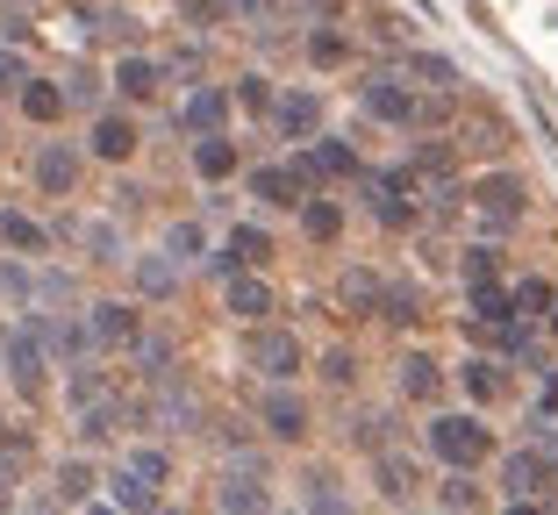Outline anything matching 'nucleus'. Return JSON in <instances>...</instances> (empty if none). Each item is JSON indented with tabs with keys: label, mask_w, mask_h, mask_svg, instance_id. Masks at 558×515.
Segmentation results:
<instances>
[{
	"label": "nucleus",
	"mask_w": 558,
	"mask_h": 515,
	"mask_svg": "<svg viewBox=\"0 0 558 515\" xmlns=\"http://www.w3.org/2000/svg\"><path fill=\"white\" fill-rule=\"evenodd\" d=\"M551 301H558V294H551V280H537V272H530V280H515V286H509V316L530 330V322L551 316Z\"/></svg>",
	"instance_id": "nucleus-31"
},
{
	"label": "nucleus",
	"mask_w": 558,
	"mask_h": 515,
	"mask_svg": "<svg viewBox=\"0 0 558 515\" xmlns=\"http://www.w3.org/2000/svg\"><path fill=\"white\" fill-rule=\"evenodd\" d=\"M294 158L308 165V180H315V186H323V180H365V172H359V150H351L344 136H308Z\"/></svg>",
	"instance_id": "nucleus-16"
},
{
	"label": "nucleus",
	"mask_w": 558,
	"mask_h": 515,
	"mask_svg": "<svg viewBox=\"0 0 558 515\" xmlns=\"http://www.w3.org/2000/svg\"><path fill=\"white\" fill-rule=\"evenodd\" d=\"M0 508H8V473H0Z\"/></svg>",
	"instance_id": "nucleus-53"
},
{
	"label": "nucleus",
	"mask_w": 558,
	"mask_h": 515,
	"mask_svg": "<svg viewBox=\"0 0 558 515\" xmlns=\"http://www.w3.org/2000/svg\"><path fill=\"white\" fill-rule=\"evenodd\" d=\"M150 515H180V508H165V501H158V508H150Z\"/></svg>",
	"instance_id": "nucleus-54"
},
{
	"label": "nucleus",
	"mask_w": 558,
	"mask_h": 515,
	"mask_svg": "<svg viewBox=\"0 0 558 515\" xmlns=\"http://www.w3.org/2000/svg\"><path fill=\"white\" fill-rule=\"evenodd\" d=\"M222 308H230L236 322H272L279 316V294H272L265 272H230V280H222Z\"/></svg>",
	"instance_id": "nucleus-12"
},
{
	"label": "nucleus",
	"mask_w": 558,
	"mask_h": 515,
	"mask_svg": "<svg viewBox=\"0 0 558 515\" xmlns=\"http://www.w3.org/2000/svg\"><path fill=\"white\" fill-rule=\"evenodd\" d=\"M323 380H329V387H351V380H359V351H351V344L323 351Z\"/></svg>",
	"instance_id": "nucleus-44"
},
{
	"label": "nucleus",
	"mask_w": 558,
	"mask_h": 515,
	"mask_svg": "<svg viewBox=\"0 0 558 515\" xmlns=\"http://www.w3.org/2000/svg\"><path fill=\"white\" fill-rule=\"evenodd\" d=\"M459 387H465V401H473V408H487V401H501L509 394V366H501V358H465L459 366Z\"/></svg>",
	"instance_id": "nucleus-20"
},
{
	"label": "nucleus",
	"mask_w": 558,
	"mask_h": 515,
	"mask_svg": "<svg viewBox=\"0 0 558 515\" xmlns=\"http://www.w3.org/2000/svg\"><path fill=\"white\" fill-rule=\"evenodd\" d=\"M301 508H308V515H359V508H351V494H344V480L323 473V466L301 480Z\"/></svg>",
	"instance_id": "nucleus-25"
},
{
	"label": "nucleus",
	"mask_w": 558,
	"mask_h": 515,
	"mask_svg": "<svg viewBox=\"0 0 558 515\" xmlns=\"http://www.w3.org/2000/svg\"><path fill=\"white\" fill-rule=\"evenodd\" d=\"M251 200H265V208H301L308 194H323V186L308 180V165L301 158H279V165H251Z\"/></svg>",
	"instance_id": "nucleus-6"
},
{
	"label": "nucleus",
	"mask_w": 558,
	"mask_h": 515,
	"mask_svg": "<svg viewBox=\"0 0 558 515\" xmlns=\"http://www.w3.org/2000/svg\"><path fill=\"white\" fill-rule=\"evenodd\" d=\"M108 501H116V508L122 515H150V508H158V487H150V480H136V473L130 466H116V480H108Z\"/></svg>",
	"instance_id": "nucleus-33"
},
{
	"label": "nucleus",
	"mask_w": 558,
	"mask_h": 515,
	"mask_svg": "<svg viewBox=\"0 0 558 515\" xmlns=\"http://www.w3.org/2000/svg\"><path fill=\"white\" fill-rule=\"evenodd\" d=\"M373 480H379V494H387V501H409L415 487H423V480H415V466L401 458L395 444H387V451H373Z\"/></svg>",
	"instance_id": "nucleus-30"
},
{
	"label": "nucleus",
	"mask_w": 558,
	"mask_h": 515,
	"mask_svg": "<svg viewBox=\"0 0 558 515\" xmlns=\"http://www.w3.org/2000/svg\"><path fill=\"white\" fill-rule=\"evenodd\" d=\"M451 100L459 94H423V86H409L401 72H365L359 79V108L373 122H387V130H437V122L451 115Z\"/></svg>",
	"instance_id": "nucleus-1"
},
{
	"label": "nucleus",
	"mask_w": 558,
	"mask_h": 515,
	"mask_svg": "<svg viewBox=\"0 0 558 515\" xmlns=\"http://www.w3.org/2000/svg\"><path fill=\"white\" fill-rule=\"evenodd\" d=\"M294 216H301V236H308V244H337V236H344V208L329 194H308Z\"/></svg>",
	"instance_id": "nucleus-27"
},
{
	"label": "nucleus",
	"mask_w": 558,
	"mask_h": 515,
	"mask_svg": "<svg viewBox=\"0 0 558 515\" xmlns=\"http://www.w3.org/2000/svg\"><path fill=\"white\" fill-rule=\"evenodd\" d=\"M258 430L272 437V444H301V437H308V401H301L294 387H265V401H258Z\"/></svg>",
	"instance_id": "nucleus-9"
},
{
	"label": "nucleus",
	"mask_w": 558,
	"mask_h": 515,
	"mask_svg": "<svg viewBox=\"0 0 558 515\" xmlns=\"http://www.w3.org/2000/svg\"><path fill=\"white\" fill-rule=\"evenodd\" d=\"M165 258H172V266H201V258H208V230H201V222H172V230H165Z\"/></svg>",
	"instance_id": "nucleus-34"
},
{
	"label": "nucleus",
	"mask_w": 558,
	"mask_h": 515,
	"mask_svg": "<svg viewBox=\"0 0 558 515\" xmlns=\"http://www.w3.org/2000/svg\"><path fill=\"white\" fill-rule=\"evenodd\" d=\"M180 22L186 29H215V22H230V0H180Z\"/></svg>",
	"instance_id": "nucleus-43"
},
{
	"label": "nucleus",
	"mask_w": 558,
	"mask_h": 515,
	"mask_svg": "<svg viewBox=\"0 0 558 515\" xmlns=\"http://www.w3.org/2000/svg\"><path fill=\"white\" fill-rule=\"evenodd\" d=\"M130 280H136V294H144V301H172V294H180V266H172L165 250L130 258Z\"/></svg>",
	"instance_id": "nucleus-23"
},
{
	"label": "nucleus",
	"mask_w": 558,
	"mask_h": 515,
	"mask_svg": "<svg viewBox=\"0 0 558 515\" xmlns=\"http://www.w3.org/2000/svg\"><path fill=\"white\" fill-rule=\"evenodd\" d=\"M215 501H222V515H272V487H265L258 466H230L222 487H215Z\"/></svg>",
	"instance_id": "nucleus-17"
},
{
	"label": "nucleus",
	"mask_w": 558,
	"mask_h": 515,
	"mask_svg": "<svg viewBox=\"0 0 558 515\" xmlns=\"http://www.w3.org/2000/svg\"><path fill=\"white\" fill-rule=\"evenodd\" d=\"M80 236H86V250H94L100 266H116V258H122V236L108 230V222H94V230H80Z\"/></svg>",
	"instance_id": "nucleus-46"
},
{
	"label": "nucleus",
	"mask_w": 558,
	"mask_h": 515,
	"mask_svg": "<svg viewBox=\"0 0 558 515\" xmlns=\"http://www.w3.org/2000/svg\"><path fill=\"white\" fill-rule=\"evenodd\" d=\"M122 466H130L136 480H150L158 494H165V480H172V458H165L158 444H130V451H122Z\"/></svg>",
	"instance_id": "nucleus-37"
},
{
	"label": "nucleus",
	"mask_w": 558,
	"mask_h": 515,
	"mask_svg": "<svg viewBox=\"0 0 558 515\" xmlns=\"http://www.w3.org/2000/svg\"><path fill=\"white\" fill-rule=\"evenodd\" d=\"M279 515H308V508H279Z\"/></svg>",
	"instance_id": "nucleus-55"
},
{
	"label": "nucleus",
	"mask_w": 558,
	"mask_h": 515,
	"mask_svg": "<svg viewBox=\"0 0 558 515\" xmlns=\"http://www.w3.org/2000/svg\"><path fill=\"white\" fill-rule=\"evenodd\" d=\"M36 330H44V351H50V358L86 366V351H94V330H86V316H36Z\"/></svg>",
	"instance_id": "nucleus-18"
},
{
	"label": "nucleus",
	"mask_w": 558,
	"mask_h": 515,
	"mask_svg": "<svg viewBox=\"0 0 558 515\" xmlns=\"http://www.w3.org/2000/svg\"><path fill=\"white\" fill-rule=\"evenodd\" d=\"M501 515H544V508H537V501H509V508H501Z\"/></svg>",
	"instance_id": "nucleus-50"
},
{
	"label": "nucleus",
	"mask_w": 558,
	"mask_h": 515,
	"mask_svg": "<svg viewBox=\"0 0 558 515\" xmlns=\"http://www.w3.org/2000/svg\"><path fill=\"white\" fill-rule=\"evenodd\" d=\"M136 144H144V130H136V115H122V108H100L94 130H86V150H94L100 165H130Z\"/></svg>",
	"instance_id": "nucleus-8"
},
{
	"label": "nucleus",
	"mask_w": 558,
	"mask_h": 515,
	"mask_svg": "<svg viewBox=\"0 0 558 515\" xmlns=\"http://www.w3.org/2000/svg\"><path fill=\"white\" fill-rule=\"evenodd\" d=\"M444 515H459V508H444Z\"/></svg>",
	"instance_id": "nucleus-56"
},
{
	"label": "nucleus",
	"mask_w": 558,
	"mask_h": 515,
	"mask_svg": "<svg viewBox=\"0 0 558 515\" xmlns=\"http://www.w3.org/2000/svg\"><path fill=\"white\" fill-rule=\"evenodd\" d=\"M401 79L423 86V94H459V65L437 58V50H409V58H401Z\"/></svg>",
	"instance_id": "nucleus-21"
},
{
	"label": "nucleus",
	"mask_w": 558,
	"mask_h": 515,
	"mask_svg": "<svg viewBox=\"0 0 558 515\" xmlns=\"http://www.w3.org/2000/svg\"><path fill=\"white\" fill-rule=\"evenodd\" d=\"M395 372H401V401H437L444 394V366L429 358V351H409Z\"/></svg>",
	"instance_id": "nucleus-26"
},
{
	"label": "nucleus",
	"mask_w": 558,
	"mask_h": 515,
	"mask_svg": "<svg viewBox=\"0 0 558 515\" xmlns=\"http://www.w3.org/2000/svg\"><path fill=\"white\" fill-rule=\"evenodd\" d=\"M86 330H94V351H136L144 344L136 301H94V308H86Z\"/></svg>",
	"instance_id": "nucleus-7"
},
{
	"label": "nucleus",
	"mask_w": 558,
	"mask_h": 515,
	"mask_svg": "<svg viewBox=\"0 0 558 515\" xmlns=\"http://www.w3.org/2000/svg\"><path fill=\"white\" fill-rule=\"evenodd\" d=\"M58 501H94V466H86V458H65V466H58Z\"/></svg>",
	"instance_id": "nucleus-41"
},
{
	"label": "nucleus",
	"mask_w": 558,
	"mask_h": 515,
	"mask_svg": "<svg viewBox=\"0 0 558 515\" xmlns=\"http://www.w3.org/2000/svg\"><path fill=\"white\" fill-rule=\"evenodd\" d=\"M0 372L15 380V394H44L50 351H44V330H36V316L22 322V330H8V344H0Z\"/></svg>",
	"instance_id": "nucleus-5"
},
{
	"label": "nucleus",
	"mask_w": 558,
	"mask_h": 515,
	"mask_svg": "<svg viewBox=\"0 0 558 515\" xmlns=\"http://www.w3.org/2000/svg\"><path fill=\"white\" fill-rule=\"evenodd\" d=\"M230 108H236L230 86H194V94L180 100V115H172V122H180V136H222Z\"/></svg>",
	"instance_id": "nucleus-15"
},
{
	"label": "nucleus",
	"mask_w": 558,
	"mask_h": 515,
	"mask_svg": "<svg viewBox=\"0 0 558 515\" xmlns=\"http://www.w3.org/2000/svg\"><path fill=\"white\" fill-rule=\"evenodd\" d=\"M108 86H116L130 108H150V100L165 94V65H158V58H144V50H122L116 72H108Z\"/></svg>",
	"instance_id": "nucleus-13"
},
{
	"label": "nucleus",
	"mask_w": 558,
	"mask_h": 515,
	"mask_svg": "<svg viewBox=\"0 0 558 515\" xmlns=\"http://www.w3.org/2000/svg\"><path fill=\"white\" fill-rule=\"evenodd\" d=\"M22 79H29V58H22V44H0V94H22Z\"/></svg>",
	"instance_id": "nucleus-45"
},
{
	"label": "nucleus",
	"mask_w": 558,
	"mask_h": 515,
	"mask_svg": "<svg viewBox=\"0 0 558 515\" xmlns=\"http://www.w3.org/2000/svg\"><path fill=\"white\" fill-rule=\"evenodd\" d=\"M501 487H509V501H537L558 487V466H551V451H509L501 458Z\"/></svg>",
	"instance_id": "nucleus-11"
},
{
	"label": "nucleus",
	"mask_w": 558,
	"mask_h": 515,
	"mask_svg": "<svg viewBox=\"0 0 558 515\" xmlns=\"http://www.w3.org/2000/svg\"><path fill=\"white\" fill-rule=\"evenodd\" d=\"M72 408H94V401H108V372H94V366H72Z\"/></svg>",
	"instance_id": "nucleus-42"
},
{
	"label": "nucleus",
	"mask_w": 558,
	"mask_h": 515,
	"mask_svg": "<svg viewBox=\"0 0 558 515\" xmlns=\"http://www.w3.org/2000/svg\"><path fill=\"white\" fill-rule=\"evenodd\" d=\"M465 208H473V222L487 236H509L515 222H523V208H530V186L515 180V172H487V180H473Z\"/></svg>",
	"instance_id": "nucleus-4"
},
{
	"label": "nucleus",
	"mask_w": 558,
	"mask_h": 515,
	"mask_svg": "<svg viewBox=\"0 0 558 515\" xmlns=\"http://www.w3.org/2000/svg\"><path fill=\"white\" fill-rule=\"evenodd\" d=\"M379 294H387V280H379L373 266H351L344 280H337V301H344L351 316H379Z\"/></svg>",
	"instance_id": "nucleus-29"
},
{
	"label": "nucleus",
	"mask_w": 558,
	"mask_h": 515,
	"mask_svg": "<svg viewBox=\"0 0 558 515\" xmlns=\"http://www.w3.org/2000/svg\"><path fill=\"white\" fill-rule=\"evenodd\" d=\"M272 130L287 136V144L323 136V94H315V86H287V94L272 100Z\"/></svg>",
	"instance_id": "nucleus-10"
},
{
	"label": "nucleus",
	"mask_w": 558,
	"mask_h": 515,
	"mask_svg": "<svg viewBox=\"0 0 558 515\" xmlns=\"http://www.w3.org/2000/svg\"><path fill=\"white\" fill-rule=\"evenodd\" d=\"M94 94H100L94 72H72V79H65V100H72V108H94Z\"/></svg>",
	"instance_id": "nucleus-49"
},
{
	"label": "nucleus",
	"mask_w": 558,
	"mask_h": 515,
	"mask_svg": "<svg viewBox=\"0 0 558 515\" xmlns=\"http://www.w3.org/2000/svg\"><path fill=\"white\" fill-rule=\"evenodd\" d=\"M351 444H365V451H387V416H359V422H351Z\"/></svg>",
	"instance_id": "nucleus-48"
},
{
	"label": "nucleus",
	"mask_w": 558,
	"mask_h": 515,
	"mask_svg": "<svg viewBox=\"0 0 558 515\" xmlns=\"http://www.w3.org/2000/svg\"><path fill=\"white\" fill-rule=\"evenodd\" d=\"M409 165L423 172V186H429V194H437V186H459V180H451V172H459V150L444 144V136H429V144H415V150H409Z\"/></svg>",
	"instance_id": "nucleus-28"
},
{
	"label": "nucleus",
	"mask_w": 558,
	"mask_h": 515,
	"mask_svg": "<svg viewBox=\"0 0 558 515\" xmlns=\"http://www.w3.org/2000/svg\"><path fill=\"white\" fill-rule=\"evenodd\" d=\"M244 366L258 372L265 387H294L301 366H308V351H301L294 330H279V322H251L244 330Z\"/></svg>",
	"instance_id": "nucleus-3"
},
{
	"label": "nucleus",
	"mask_w": 558,
	"mask_h": 515,
	"mask_svg": "<svg viewBox=\"0 0 558 515\" xmlns=\"http://www.w3.org/2000/svg\"><path fill=\"white\" fill-rule=\"evenodd\" d=\"M308 65H323V72L329 65H351V36L344 29H315L308 36Z\"/></svg>",
	"instance_id": "nucleus-40"
},
{
	"label": "nucleus",
	"mask_w": 558,
	"mask_h": 515,
	"mask_svg": "<svg viewBox=\"0 0 558 515\" xmlns=\"http://www.w3.org/2000/svg\"><path fill=\"white\" fill-rule=\"evenodd\" d=\"M236 165H244V150H236L230 136H194V172L201 180H230Z\"/></svg>",
	"instance_id": "nucleus-32"
},
{
	"label": "nucleus",
	"mask_w": 558,
	"mask_h": 515,
	"mask_svg": "<svg viewBox=\"0 0 558 515\" xmlns=\"http://www.w3.org/2000/svg\"><path fill=\"white\" fill-rule=\"evenodd\" d=\"M15 100H22V115L44 122V130H50V122H65V108H72V100H65V79H36V72L22 79Z\"/></svg>",
	"instance_id": "nucleus-22"
},
{
	"label": "nucleus",
	"mask_w": 558,
	"mask_h": 515,
	"mask_svg": "<svg viewBox=\"0 0 558 515\" xmlns=\"http://www.w3.org/2000/svg\"><path fill=\"white\" fill-rule=\"evenodd\" d=\"M473 501H480V487H473V473H451V480H444V508H473Z\"/></svg>",
	"instance_id": "nucleus-47"
},
{
	"label": "nucleus",
	"mask_w": 558,
	"mask_h": 515,
	"mask_svg": "<svg viewBox=\"0 0 558 515\" xmlns=\"http://www.w3.org/2000/svg\"><path fill=\"white\" fill-rule=\"evenodd\" d=\"M86 515H122V508H116V501H86Z\"/></svg>",
	"instance_id": "nucleus-51"
},
{
	"label": "nucleus",
	"mask_w": 558,
	"mask_h": 515,
	"mask_svg": "<svg viewBox=\"0 0 558 515\" xmlns=\"http://www.w3.org/2000/svg\"><path fill=\"white\" fill-rule=\"evenodd\" d=\"M415 316H423V294H415L409 280H387V294H379V322H395V330H409Z\"/></svg>",
	"instance_id": "nucleus-35"
},
{
	"label": "nucleus",
	"mask_w": 558,
	"mask_h": 515,
	"mask_svg": "<svg viewBox=\"0 0 558 515\" xmlns=\"http://www.w3.org/2000/svg\"><path fill=\"white\" fill-rule=\"evenodd\" d=\"M0 244L15 250V258H44V250H50V230L36 216H22V208H0Z\"/></svg>",
	"instance_id": "nucleus-24"
},
{
	"label": "nucleus",
	"mask_w": 558,
	"mask_h": 515,
	"mask_svg": "<svg viewBox=\"0 0 558 515\" xmlns=\"http://www.w3.org/2000/svg\"><path fill=\"white\" fill-rule=\"evenodd\" d=\"M80 172H86V158L72 144H44L36 150V186H44L50 200H65L72 186H80Z\"/></svg>",
	"instance_id": "nucleus-19"
},
{
	"label": "nucleus",
	"mask_w": 558,
	"mask_h": 515,
	"mask_svg": "<svg viewBox=\"0 0 558 515\" xmlns=\"http://www.w3.org/2000/svg\"><path fill=\"white\" fill-rule=\"evenodd\" d=\"M544 330H551V336H558V301H551V316H544Z\"/></svg>",
	"instance_id": "nucleus-52"
},
{
	"label": "nucleus",
	"mask_w": 558,
	"mask_h": 515,
	"mask_svg": "<svg viewBox=\"0 0 558 515\" xmlns=\"http://www.w3.org/2000/svg\"><path fill=\"white\" fill-rule=\"evenodd\" d=\"M365 208H373V222H379V230H395V236H415V230L429 222V208H423V200L395 194V186H379L373 172H365Z\"/></svg>",
	"instance_id": "nucleus-14"
},
{
	"label": "nucleus",
	"mask_w": 558,
	"mask_h": 515,
	"mask_svg": "<svg viewBox=\"0 0 558 515\" xmlns=\"http://www.w3.org/2000/svg\"><path fill=\"white\" fill-rule=\"evenodd\" d=\"M0 301L36 308V272H29V258H0Z\"/></svg>",
	"instance_id": "nucleus-36"
},
{
	"label": "nucleus",
	"mask_w": 558,
	"mask_h": 515,
	"mask_svg": "<svg viewBox=\"0 0 558 515\" xmlns=\"http://www.w3.org/2000/svg\"><path fill=\"white\" fill-rule=\"evenodd\" d=\"M459 272H465V286L501 280V250H494V244H465V250H459Z\"/></svg>",
	"instance_id": "nucleus-39"
},
{
	"label": "nucleus",
	"mask_w": 558,
	"mask_h": 515,
	"mask_svg": "<svg viewBox=\"0 0 558 515\" xmlns=\"http://www.w3.org/2000/svg\"><path fill=\"white\" fill-rule=\"evenodd\" d=\"M230 100L244 108V115H272V100H279V86L265 79V72H244V79L230 86Z\"/></svg>",
	"instance_id": "nucleus-38"
},
{
	"label": "nucleus",
	"mask_w": 558,
	"mask_h": 515,
	"mask_svg": "<svg viewBox=\"0 0 558 515\" xmlns=\"http://www.w3.org/2000/svg\"><path fill=\"white\" fill-rule=\"evenodd\" d=\"M423 444H429V458H437L444 473H480L494 458V430L480 422V408H465V416H437L423 430Z\"/></svg>",
	"instance_id": "nucleus-2"
}]
</instances>
